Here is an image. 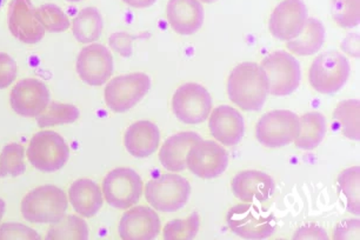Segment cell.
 <instances>
[{
	"instance_id": "cell-1",
	"label": "cell",
	"mask_w": 360,
	"mask_h": 240,
	"mask_svg": "<svg viewBox=\"0 0 360 240\" xmlns=\"http://www.w3.org/2000/svg\"><path fill=\"white\" fill-rule=\"evenodd\" d=\"M231 101L244 111H259L266 101L269 82L256 63H242L231 72L227 82Z\"/></svg>"
},
{
	"instance_id": "cell-2",
	"label": "cell",
	"mask_w": 360,
	"mask_h": 240,
	"mask_svg": "<svg viewBox=\"0 0 360 240\" xmlns=\"http://www.w3.org/2000/svg\"><path fill=\"white\" fill-rule=\"evenodd\" d=\"M69 206L62 189L45 185L31 191L22 201V217L34 224H54L65 215Z\"/></svg>"
},
{
	"instance_id": "cell-3",
	"label": "cell",
	"mask_w": 360,
	"mask_h": 240,
	"mask_svg": "<svg viewBox=\"0 0 360 240\" xmlns=\"http://www.w3.org/2000/svg\"><path fill=\"white\" fill-rule=\"evenodd\" d=\"M227 225L243 239H266L276 229L271 212L253 203L236 205L226 215Z\"/></svg>"
},
{
	"instance_id": "cell-4",
	"label": "cell",
	"mask_w": 360,
	"mask_h": 240,
	"mask_svg": "<svg viewBox=\"0 0 360 240\" xmlns=\"http://www.w3.org/2000/svg\"><path fill=\"white\" fill-rule=\"evenodd\" d=\"M191 196V185L184 177L162 175L145 187V197L152 208L162 212H174L184 208Z\"/></svg>"
},
{
	"instance_id": "cell-5",
	"label": "cell",
	"mask_w": 360,
	"mask_h": 240,
	"mask_svg": "<svg viewBox=\"0 0 360 240\" xmlns=\"http://www.w3.org/2000/svg\"><path fill=\"white\" fill-rule=\"evenodd\" d=\"M349 75V61L337 51L319 54L311 65L309 80L314 90L323 94H335L342 90Z\"/></svg>"
},
{
	"instance_id": "cell-6",
	"label": "cell",
	"mask_w": 360,
	"mask_h": 240,
	"mask_svg": "<svg viewBox=\"0 0 360 240\" xmlns=\"http://www.w3.org/2000/svg\"><path fill=\"white\" fill-rule=\"evenodd\" d=\"M260 68L266 75L269 94L276 97H285L298 89L302 79L300 65L292 54L276 51L264 58Z\"/></svg>"
},
{
	"instance_id": "cell-7",
	"label": "cell",
	"mask_w": 360,
	"mask_h": 240,
	"mask_svg": "<svg viewBox=\"0 0 360 240\" xmlns=\"http://www.w3.org/2000/svg\"><path fill=\"white\" fill-rule=\"evenodd\" d=\"M27 158L41 172H56L63 169L69 160V145L57 132L41 131L30 141Z\"/></svg>"
},
{
	"instance_id": "cell-8",
	"label": "cell",
	"mask_w": 360,
	"mask_h": 240,
	"mask_svg": "<svg viewBox=\"0 0 360 240\" xmlns=\"http://www.w3.org/2000/svg\"><path fill=\"white\" fill-rule=\"evenodd\" d=\"M151 79L146 73H131L112 79L105 89V101L112 111L124 113L148 94Z\"/></svg>"
},
{
	"instance_id": "cell-9",
	"label": "cell",
	"mask_w": 360,
	"mask_h": 240,
	"mask_svg": "<svg viewBox=\"0 0 360 240\" xmlns=\"http://www.w3.org/2000/svg\"><path fill=\"white\" fill-rule=\"evenodd\" d=\"M143 180L134 170L119 168L108 173L103 182L105 201L118 210L137 204L143 194Z\"/></svg>"
},
{
	"instance_id": "cell-10",
	"label": "cell",
	"mask_w": 360,
	"mask_h": 240,
	"mask_svg": "<svg viewBox=\"0 0 360 240\" xmlns=\"http://www.w3.org/2000/svg\"><path fill=\"white\" fill-rule=\"evenodd\" d=\"M298 115L288 110L267 112L257 124V139L266 147H283L293 143L299 134Z\"/></svg>"
},
{
	"instance_id": "cell-11",
	"label": "cell",
	"mask_w": 360,
	"mask_h": 240,
	"mask_svg": "<svg viewBox=\"0 0 360 240\" xmlns=\"http://www.w3.org/2000/svg\"><path fill=\"white\" fill-rule=\"evenodd\" d=\"M211 108L212 98L209 91L199 84H184L173 94V113L184 124L197 125L205 122Z\"/></svg>"
},
{
	"instance_id": "cell-12",
	"label": "cell",
	"mask_w": 360,
	"mask_h": 240,
	"mask_svg": "<svg viewBox=\"0 0 360 240\" xmlns=\"http://www.w3.org/2000/svg\"><path fill=\"white\" fill-rule=\"evenodd\" d=\"M227 166L229 154L212 140L200 139L193 144L186 157V168L202 179H212L223 175Z\"/></svg>"
},
{
	"instance_id": "cell-13",
	"label": "cell",
	"mask_w": 360,
	"mask_h": 240,
	"mask_svg": "<svg viewBox=\"0 0 360 240\" xmlns=\"http://www.w3.org/2000/svg\"><path fill=\"white\" fill-rule=\"evenodd\" d=\"M307 20V5L303 0H284L271 15L270 32L281 42H290L300 36Z\"/></svg>"
},
{
	"instance_id": "cell-14",
	"label": "cell",
	"mask_w": 360,
	"mask_h": 240,
	"mask_svg": "<svg viewBox=\"0 0 360 240\" xmlns=\"http://www.w3.org/2000/svg\"><path fill=\"white\" fill-rule=\"evenodd\" d=\"M77 73L87 85H104L113 73V58L108 47L101 44L84 47L77 59Z\"/></svg>"
},
{
	"instance_id": "cell-15",
	"label": "cell",
	"mask_w": 360,
	"mask_h": 240,
	"mask_svg": "<svg viewBox=\"0 0 360 240\" xmlns=\"http://www.w3.org/2000/svg\"><path fill=\"white\" fill-rule=\"evenodd\" d=\"M10 103L19 115L38 117L50 104V91L38 79H22L12 89Z\"/></svg>"
},
{
	"instance_id": "cell-16",
	"label": "cell",
	"mask_w": 360,
	"mask_h": 240,
	"mask_svg": "<svg viewBox=\"0 0 360 240\" xmlns=\"http://www.w3.org/2000/svg\"><path fill=\"white\" fill-rule=\"evenodd\" d=\"M8 29L17 39L25 44H37L45 36V29L36 17L31 0H12L8 12Z\"/></svg>"
},
{
	"instance_id": "cell-17",
	"label": "cell",
	"mask_w": 360,
	"mask_h": 240,
	"mask_svg": "<svg viewBox=\"0 0 360 240\" xmlns=\"http://www.w3.org/2000/svg\"><path fill=\"white\" fill-rule=\"evenodd\" d=\"M160 226V219L151 208L137 206L124 213L119 224V236L125 240L155 239Z\"/></svg>"
},
{
	"instance_id": "cell-18",
	"label": "cell",
	"mask_w": 360,
	"mask_h": 240,
	"mask_svg": "<svg viewBox=\"0 0 360 240\" xmlns=\"http://www.w3.org/2000/svg\"><path fill=\"white\" fill-rule=\"evenodd\" d=\"M209 127L213 138L225 146L237 145L245 133V122L242 113L227 105H221L213 110Z\"/></svg>"
},
{
	"instance_id": "cell-19",
	"label": "cell",
	"mask_w": 360,
	"mask_h": 240,
	"mask_svg": "<svg viewBox=\"0 0 360 240\" xmlns=\"http://www.w3.org/2000/svg\"><path fill=\"white\" fill-rule=\"evenodd\" d=\"M276 184L272 177L260 171H244L232 180L234 196L243 203H262L274 194Z\"/></svg>"
},
{
	"instance_id": "cell-20",
	"label": "cell",
	"mask_w": 360,
	"mask_h": 240,
	"mask_svg": "<svg viewBox=\"0 0 360 240\" xmlns=\"http://www.w3.org/2000/svg\"><path fill=\"white\" fill-rule=\"evenodd\" d=\"M167 20L181 36H191L202 29L204 8L199 0H169Z\"/></svg>"
},
{
	"instance_id": "cell-21",
	"label": "cell",
	"mask_w": 360,
	"mask_h": 240,
	"mask_svg": "<svg viewBox=\"0 0 360 240\" xmlns=\"http://www.w3.org/2000/svg\"><path fill=\"white\" fill-rule=\"evenodd\" d=\"M202 139L198 133L186 131L169 137L159 151V160L166 170L180 172L186 169V157L193 144Z\"/></svg>"
},
{
	"instance_id": "cell-22",
	"label": "cell",
	"mask_w": 360,
	"mask_h": 240,
	"mask_svg": "<svg viewBox=\"0 0 360 240\" xmlns=\"http://www.w3.org/2000/svg\"><path fill=\"white\" fill-rule=\"evenodd\" d=\"M160 141L158 126L148 120L137 122L127 129L124 144L129 153L136 158H145L155 153Z\"/></svg>"
},
{
	"instance_id": "cell-23",
	"label": "cell",
	"mask_w": 360,
	"mask_h": 240,
	"mask_svg": "<svg viewBox=\"0 0 360 240\" xmlns=\"http://www.w3.org/2000/svg\"><path fill=\"white\" fill-rule=\"evenodd\" d=\"M69 198L73 210L85 218L97 215L103 206V194L97 184L90 179H79L71 185Z\"/></svg>"
},
{
	"instance_id": "cell-24",
	"label": "cell",
	"mask_w": 360,
	"mask_h": 240,
	"mask_svg": "<svg viewBox=\"0 0 360 240\" xmlns=\"http://www.w3.org/2000/svg\"><path fill=\"white\" fill-rule=\"evenodd\" d=\"M325 42V27L317 18H307L303 32L288 42V50L298 56H312L321 50Z\"/></svg>"
},
{
	"instance_id": "cell-25",
	"label": "cell",
	"mask_w": 360,
	"mask_h": 240,
	"mask_svg": "<svg viewBox=\"0 0 360 240\" xmlns=\"http://www.w3.org/2000/svg\"><path fill=\"white\" fill-rule=\"evenodd\" d=\"M299 134L295 140V146L302 150H314L326 134V119L319 112H310L299 118Z\"/></svg>"
},
{
	"instance_id": "cell-26",
	"label": "cell",
	"mask_w": 360,
	"mask_h": 240,
	"mask_svg": "<svg viewBox=\"0 0 360 240\" xmlns=\"http://www.w3.org/2000/svg\"><path fill=\"white\" fill-rule=\"evenodd\" d=\"M103 27L104 23L97 8H84L73 20V36L79 43H94L101 38Z\"/></svg>"
},
{
	"instance_id": "cell-27",
	"label": "cell",
	"mask_w": 360,
	"mask_h": 240,
	"mask_svg": "<svg viewBox=\"0 0 360 240\" xmlns=\"http://www.w3.org/2000/svg\"><path fill=\"white\" fill-rule=\"evenodd\" d=\"M56 239H89L86 222L76 215H64L60 220L52 224L47 232L46 240Z\"/></svg>"
},
{
	"instance_id": "cell-28",
	"label": "cell",
	"mask_w": 360,
	"mask_h": 240,
	"mask_svg": "<svg viewBox=\"0 0 360 240\" xmlns=\"http://www.w3.org/2000/svg\"><path fill=\"white\" fill-rule=\"evenodd\" d=\"M359 108V101L349 99L339 103L333 113L335 120L342 126V134L354 141L360 139Z\"/></svg>"
},
{
	"instance_id": "cell-29",
	"label": "cell",
	"mask_w": 360,
	"mask_h": 240,
	"mask_svg": "<svg viewBox=\"0 0 360 240\" xmlns=\"http://www.w3.org/2000/svg\"><path fill=\"white\" fill-rule=\"evenodd\" d=\"M79 110L76 106L52 101L45 108V111L37 117V124L41 129L50 126L72 124L79 118Z\"/></svg>"
},
{
	"instance_id": "cell-30",
	"label": "cell",
	"mask_w": 360,
	"mask_h": 240,
	"mask_svg": "<svg viewBox=\"0 0 360 240\" xmlns=\"http://www.w3.org/2000/svg\"><path fill=\"white\" fill-rule=\"evenodd\" d=\"M359 177V166L344 170L338 177L339 191L345 196L346 208L358 217L360 215Z\"/></svg>"
},
{
	"instance_id": "cell-31",
	"label": "cell",
	"mask_w": 360,
	"mask_h": 240,
	"mask_svg": "<svg viewBox=\"0 0 360 240\" xmlns=\"http://www.w3.org/2000/svg\"><path fill=\"white\" fill-rule=\"evenodd\" d=\"M199 215L193 212L188 219L171 220L164 226V239L166 240H191L195 239L199 231Z\"/></svg>"
},
{
	"instance_id": "cell-32",
	"label": "cell",
	"mask_w": 360,
	"mask_h": 240,
	"mask_svg": "<svg viewBox=\"0 0 360 240\" xmlns=\"http://www.w3.org/2000/svg\"><path fill=\"white\" fill-rule=\"evenodd\" d=\"M24 147L19 144H10L0 154V177H18L25 172Z\"/></svg>"
},
{
	"instance_id": "cell-33",
	"label": "cell",
	"mask_w": 360,
	"mask_h": 240,
	"mask_svg": "<svg viewBox=\"0 0 360 240\" xmlns=\"http://www.w3.org/2000/svg\"><path fill=\"white\" fill-rule=\"evenodd\" d=\"M36 17L40 25L49 32H64L69 30V18L57 5H41L39 8H36Z\"/></svg>"
},
{
	"instance_id": "cell-34",
	"label": "cell",
	"mask_w": 360,
	"mask_h": 240,
	"mask_svg": "<svg viewBox=\"0 0 360 240\" xmlns=\"http://www.w3.org/2000/svg\"><path fill=\"white\" fill-rule=\"evenodd\" d=\"M359 0H332V17L344 29H353L360 23Z\"/></svg>"
},
{
	"instance_id": "cell-35",
	"label": "cell",
	"mask_w": 360,
	"mask_h": 240,
	"mask_svg": "<svg viewBox=\"0 0 360 240\" xmlns=\"http://www.w3.org/2000/svg\"><path fill=\"white\" fill-rule=\"evenodd\" d=\"M8 239H40V236L34 229H30L22 224L6 222L0 226V240Z\"/></svg>"
},
{
	"instance_id": "cell-36",
	"label": "cell",
	"mask_w": 360,
	"mask_h": 240,
	"mask_svg": "<svg viewBox=\"0 0 360 240\" xmlns=\"http://www.w3.org/2000/svg\"><path fill=\"white\" fill-rule=\"evenodd\" d=\"M17 75V64L8 54L0 53V90L10 87Z\"/></svg>"
},
{
	"instance_id": "cell-37",
	"label": "cell",
	"mask_w": 360,
	"mask_h": 240,
	"mask_svg": "<svg viewBox=\"0 0 360 240\" xmlns=\"http://www.w3.org/2000/svg\"><path fill=\"white\" fill-rule=\"evenodd\" d=\"M359 219L340 222L333 232V239H359Z\"/></svg>"
},
{
	"instance_id": "cell-38",
	"label": "cell",
	"mask_w": 360,
	"mask_h": 240,
	"mask_svg": "<svg viewBox=\"0 0 360 240\" xmlns=\"http://www.w3.org/2000/svg\"><path fill=\"white\" fill-rule=\"evenodd\" d=\"M134 37L130 36L125 32L113 33L110 37V46L113 50L117 51L119 54H122L123 57H130L132 54V42Z\"/></svg>"
},
{
	"instance_id": "cell-39",
	"label": "cell",
	"mask_w": 360,
	"mask_h": 240,
	"mask_svg": "<svg viewBox=\"0 0 360 240\" xmlns=\"http://www.w3.org/2000/svg\"><path fill=\"white\" fill-rule=\"evenodd\" d=\"M293 239H328V233L317 224H309L295 233Z\"/></svg>"
},
{
	"instance_id": "cell-40",
	"label": "cell",
	"mask_w": 360,
	"mask_h": 240,
	"mask_svg": "<svg viewBox=\"0 0 360 240\" xmlns=\"http://www.w3.org/2000/svg\"><path fill=\"white\" fill-rule=\"evenodd\" d=\"M342 50L351 54L353 57H359V36L358 34H349L342 42Z\"/></svg>"
},
{
	"instance_id": "cell-41",
	"label": "cell",
	"mask_w": 360,
	"mask_h": 240,
	"mask_svg": "<svg viewBox=\"0 0 360 240\" xmlns=\"http://www.w3.org/2000/svg\"><path fill=\"white\" fill-rule=\"evenodd\" d=\"M123 1L131 8H146L155 4L157 0H123Z\"/></svg>"
},
{
	"instance_id": "cell-42",
	"label": "cell",
	"mask_w": 360,
	"mask_h": 240,
	"mask_svg": "<svg viewBox=\"0 0 360 240\" xmlns=\"http://www.w3.org/2000/svg\"><path fill=\"white\" fill-rule=\"evenodd\" d=\"M5 208H6V205H5V201L0 198V220L3 219L5 213Z\"/></svg>"
},
{
	"instance_id": "cell-43",
	"label": "cell",
	"mask_w": 360,
	"mask_h": 240,
	"mask_svg": "<svg viewBox=\"0 0 360 240\" xmlns=\"http://www.w3.org/2000/svg\"><path fill=\"white\" fill-rule=\"evenodd\" d=\"M202 3H207V4H212V3H214V1H217V0H202Z\"/></svg>"
},
{
	"instance_id": "cell-44",
	"label": "cell",
	"mask_w": 360,
	"mask_h": 240,
	"mask_svg": "<svg viewBox=\"0 0 360 240\" xmlns=\"http://www.w3.org/2000/svg\"><path fill=\"white\" fill-rule=\"evenodd\" d=\"M70 3H76V1H82V0H68Z\"/></svg>"
},
{
	"instance_id": "cell-45",
	"label": "cell",
	"mask_w": 360,
	"mask_h": 240,
	"mask_svg": "<svg viewBox=\"0 0 360 240\" xmlns=\"http://www.w3.org/2000/svg\"><path fill=\"white\" fill-rule=\"evenodd\" d=\"M4 3H5V0H0V8H1V6H3V5H4Z\"/></svg>"
}]
</instances>
